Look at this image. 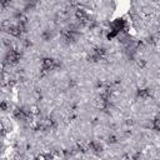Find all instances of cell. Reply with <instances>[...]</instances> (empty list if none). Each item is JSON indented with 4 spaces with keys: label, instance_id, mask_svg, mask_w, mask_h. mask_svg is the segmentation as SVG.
<instances>
[{
    "label": "cell",
    "instance_id": "6",
    "mask_svg": "<svg viewBox=\"0 0 160 160\" xmlns=\"http://www.w3.org/2000/svg\"><path fill=\"white\" fill-rule=\"evenodd\" d=\"M140 158V152H130V154H126L125 155V160H139Z\"/></svg>",
    "mask_w": 160,
    "mask_h": 160
},
{
    "label": "cell",
    "instance_id": "3",
    "mask_svg": "<svg viewBox=\"0 0 160 160\" xmlns=\"http://www.w3.org/2000/svg\"><path fill=\"white\" fill-rule=\"evenodd\" d=\"M88 149L91 150V151L95 152V154H100V152H102L104 146H102V144H101L100 141H98V140H90L89 144H88Z\"/></svg>",
    "mask_w": 160,
    "mask_h": 160
},
{
    "label": "cell",
    "instance_id": "10",
    "mask_svg": "<svg viewBox=\"0 0 160 160\" xmlns=\"http://www.w3.org/2000/svg\"><path fill=\"white\" fill-rule=\"evenodd\" d=\"M108 142H110V144H114V142H116V138H115L114 135L109 136V138H108Z\"/></svg>",
    "mask_w": 160,
    "mask_h": 160
},
{
    "label": "cell",
    "instance_id": "5",
    "mask_svg": "<svg viewBox=\"0 0 160 160\" xmlns=\"http://www.w3.org/2000/svg\"><path fill=\"white\" fill-rule=\"evenodd\" d=\"M136 96L142 99V100H146L151 96V91L149 88H141V89H138L136 90Z\"/></svg>",
    "mask_w": 160,
    "mask_h": 160
},
{
    "label": "cell",
    "instance_id": "1",
    "mask_svg": "<svg viewBox=\"0 0 160 160\" xmlns=\"http://www.w3.org/2000/svg\"><path fill=\"white\" fill-rule=\"evenodd\" d=\"M56 66H58V62L52 58H44L41 60V64H40V69L42 72H49V71L54 70Z\"/></svg>",
    "mask_w": 160,
    "mask_h": 160
},
{
    "label": "cell",
    "instance_id": "8",
    "mask_svg": "<svg viewBox=\"0 0 160 160\" xmlns=\"http://www.w3.org/2000/svg\"><path fill=\"white\" fill-rule=\"evenodd\" d=\"M36 160H51V156L45 155V154H40L36 156Z\"/></svg>",
    "mask_w": 160,
    "mask_h": 160
},
{
    "label": "cell",
    "instance_id": "2",
    "mask_svg": "<svg viewBox=\"0 0 160 160\" xmlns=\"http://www.w3.org/2000/svg\"><path fill=\"white\" fill-rule=\"evenodd\" d=\"M20 59H21V52L18 51V50H15V49L9 50L8 54H6V56H5V60H6V62H8L9 65H15V64H18V62L20 61Z\"/></svg>",
    "mask_w": 160,
    "mask_h": 160
},
{
    "label": "cell",
    "instance_id": "7",
    "mask_svg": "<svg viewBox=\"0 0 160 160\" xmlns=\"http://www.w3.org/2000/svg\"><path fill=\"white\" fill-rule=\"evenodd\" d=\"M151 128H152L155 131H160V118H155V119L151 121Z\"/></svg>",
    "mask_w": 160,
    "mask_h": 160
},
{
    "label": "cell",
    "instance_id": "4",
    "mask_svg": "<svg viewBox=\"0 0 160 160\" xmlns=\"http://www.w3.org/2000/svg\"><path fill=\"white\" fill-rule=\"evenodd\" d=\"M8 32H9L11 36H14V38H19L24 31H22L21 26L16 22V24H11V25H9V28H8Z\"/></svg>",
    "mask_w": 160,
    "mask_h": 160
},
{
    "label": "cell",
    "instance_id": "9",
    "mask_svg": "<svg viewBox=\"0 0 160 160\" xmlns=\"http://www.w3.org/2000/svg\"><path fill=\"white\" fill-rule=\"evenodd\" d=\"M136 64H138L139 68H144V66H145V60H144V59H139V60L136 61Z\"/></svg>",
    "mask_w": 160,
    "mask_h": 160
}]
</instances>
